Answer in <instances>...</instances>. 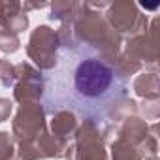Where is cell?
Segmentation results:
<instances>
[{"instance_id": "cell-1", "label": "cell", "mask_w": 160, "mask_h": 160, "mask_svg": "<svg viewBox=\"0 0 160 160\" xmlns=\"http://www.w3.org/2000/svg\"><path fill=\"white\" fill-rule=\"evenodd\" d=\"M128 91L126 77L85 42L58 45L55 64L42 72V106L47 115L72 111L98 126L109 122Z\"/></svg>"}]
</instances>
